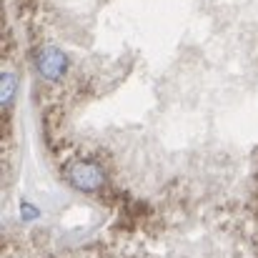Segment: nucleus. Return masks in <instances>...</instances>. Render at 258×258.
Segmentation results:
<instances>
[{
    "label": "nucleus",
    "instance_id": "obj_1",
    "mask_svg": "<svg viewBox=\"0 0 258 258\" xmlns=\"http://www.w3.org/2000/svg\"><path fill=\"white\" fill-rule=\"evenodd\" d=\"M66 180L81 193H100L105 185V173L95 161H73L66 168Z\"/></svg>",
    "mask_w": 258,
    "mask_h": 258
},
{
    "label": "nucleus",
    "instance_id": "obj_2",
    "mask_svg": "<svg viewBox=\"0 0 258 258\" xmlns=\"http://www.w3.org/2000/svg\"><path fill=\"white\" fill-rule=\"evenodd\" d=\"M35 68H38V73L45 81L55 83V81H60L68 73V55L60 48H55V45H43L35 53Z\"/></svg>",
    "mask_w": 258,
    "mask_h": 258
},
{
    "label": "nucleus",
    "instance_id": "obj_3",
    "mask_svg": "<svg viewBox=\"0 0 258 258\" xmlns=\"http://www.w3.org/2000/svg\"><path fill=\"white\" fill-rule=\"evenodd\" d=\"M15 90H18L15 73L5 71V73H3V81H0V103H3V108H10V103H13V98H15Z\"/></svg>",
    "mask_w": 258,
    "mask_h": 258
},
{
    "label": "nucleus",
    "instance_id": "obj_4",
    "mask_svg": "<svg viewBox=\"0 0 258 258\" xmlns=\"http://www.w3.org/2000/svg\"><path fill=\"white\" fill-rule=\"evenodd\" d=\"M20 213H23V218H25V221H33V218H38V216H40V211H38L35 206H30L28 201H25V203H20Z\"/></svg>",
    "mask_w": 258,
    "mask_h": 258
}]
</instances>
